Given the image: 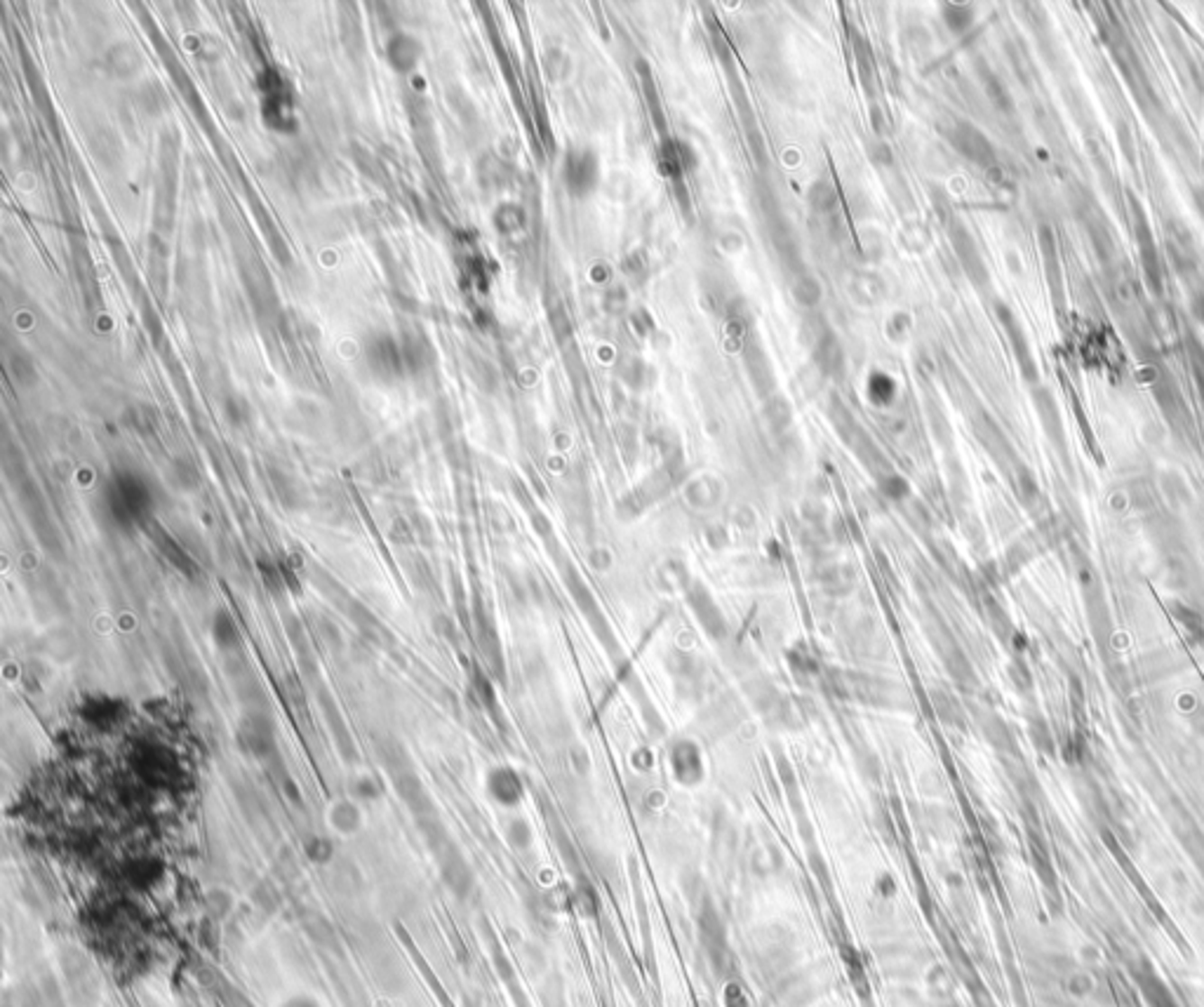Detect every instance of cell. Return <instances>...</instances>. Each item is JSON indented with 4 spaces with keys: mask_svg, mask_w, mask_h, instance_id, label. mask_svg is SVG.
Instances as JSON below:
<instances>
[{
    "mask_svg": "<svg viewBox=\"0 0 1204 1007\" xmlns=\"http://www.w3.org/2000/svg\"><path fill=\"white\" fill-rule=\"evenodd\" d=\"M365 821H368L365 805L358 802L356 798H351L349 793L342 798H334L325 810V827L332 838H356L358 833L365 828Z\"/></svg>",
    "mask_w": 1204,
    "mask_h": 1007,
    "instance_id": "cell-1",
    "label": "cell"
},
{
    "mask_svg": "<svg viewBox=\"0 0 1204 1007\" xmlns=\"http://www.w3.org/2000/svg\"><path fill=\"white\" fill-rule=\"evenodd\" d=\"M485 791H488V796L492 798L497 805L501 808H513V805H518L520 798H523V782L515 773H513L511 767L501 765V767H492L485 777Z\"/></svg>",
    "mask_w": 1204,
    "mask_h": 1007,
    "instance_id": "cell-2",
    "label": "cell"
},
{
    "mask_svg": "<svg viewBox=\"0 0 1204 1007\" xmlns=\"http://www.w3.org/2000/svg\"><path fill=\"white\" fill-rule=\"evenodd\" d=\"M242 748L252 755H264L269 748H273V730L264 716H247L241 723L238 732Z\"/></svg>",
    "mask_w": 1204,
    "mask_h": 1007,
    "instance_id": "cell-3",
    "label": "cell"
},
{
    "mask_svg": "<svg viewBox=\"0 0 1204 1007\" xmlns=\"http://www.w3.org/2000/svg\"><path fill=\"white\" fill-rule=\"evenodd\" d=\"M210 638L214 647L222 652H233L241 647V627L229 609H217L210 619Z\"/></svg>",
    "mask_w": 1204,
    "mask_h": 1007,
    "instance_id": "cell-4",
    "label": "cell"
},
{
    "mask_svg": "<svg viewBox=\"0 0 1204 1007\" xmlns=\"http://www.w3.org/2000/svg\"><path fill=\"white\" fill-rule=\"evenodd\" d=\"M567 179H570V184H572V188L577 194H588L590 188L596 187L597 179L596 156L590 151H584L570 158V163H567Z\"/></svg>",
    "mask_w": 1204,
    "mask_h": 1007,
    "instance_id": "cell-5",
    "label": "cell"
},
{
    "mask_svg": "<svg viewBox=\"0 0 1204 1007\" xmlns=\"http://www.w3.org/2000/svg\"><path fill=\"white\" fill-rule=\"evenodd\" d=\"M123 716V704L111 697H92L85 701L83 718L96 728H114Z\"/></svg>",
    "mask_w": 1204,
    "mask_h": 1007,
    "instance_id": "cell-6",
    "label": "cell"
},
{
    "mask_svg": "<svg viewBox=\"0 0 1204 1007\" xmlns=\"http://www.w3.org/2000/svg\"><path fill=\"white\" fill-rule=\"evenodd\" d=\"M349 796L356 798L358 802L362 805H368V802L377 801L381 796V782L377 774L372 773H358L351 777L349 782Z\"/></svg>",
    "mask_w": 1204,
    "mask_h": 1007,
    "instance_id": "cell-7",
    "label": "cell"
},
{
    "mask_svg": "<svg viewBox=\"0 0 1204 1007\" xmlns=\"http://www.w3.org/2000/svg\"><path fill=\"white\" fill-rule=\"evenodd\" d=\"M958 149H960V151H962V153H967V156H970V158H974V160H981V163H983V160H986V158L993 156V153H990V146H988L986 139H983L981 134L976 133V130H971V127H962V130H960V134H958Z\"/></svg>",
    "mask_w": 1204,
    "mask_h": 1007,
    "instance_id": "cell-8",
    "label": "cell"
},
{
    "mask_svg": "<svg viewBox=\"0 0 1204 1007\" xmlns=\"http://www.w3.org/2000/svg\"><path fill=\"white\" fill-rule=\"evenodd\" d=\"M276 1007H327V1005L323 1002V998H320L318 993H314V991L295 989L289 991V993H285L283 998L276 1002Z\"/></svg>",
    "mask_w": 1204,
    "mask_h": 1007,
    "instance_id": "cell-9",
    "label": "cell"
},
{
    "mask_svg": "<svg viewBox=\"0 0 1204 1007\" xmlns=\"http://www.w3.org/2000/svg\"><path fill=\"white\" fill-rule=\"evenodd\" d=\"M207 909L214 913L217 918H229V913L233 911V894L222 890V887H214L210 893L205 894Z\"/></svg>",
    "mask_w": 1204,
    "mask_h": 1007,
    "instance_id": "cell-10",
    "label": "cell"
},
{
    "mask_svg": "<svg viewBox=\"0 0 1204 1007\" xmlns=\"http://www.w3.org/2000/svg\"><path fill=\"white\" fill-rule=\"evenodd\" d=\"M306 852L315 864L318 862L325 864L332 856V836H315V838L308 843Z\"/></svg>",
    "mask_w": 1204,
    "mask_h": 1007,
    "instance_id": "cell-11",
    "label": "cell"
}]
</instances>
